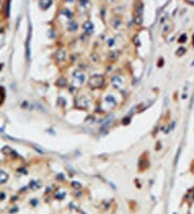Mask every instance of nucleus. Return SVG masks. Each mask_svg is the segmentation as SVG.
Here are the masks:
<instances>
[{"label": "nucleus", "mask_w": 194, "mask_h": 214, "mask_svg": "<svg viewBox=\"0 0 194 214\" xmlns=\"http://www.w3.org/2000/svg\"><path fill=\"white\" fill-rule=\"evenodd\" d=\"M105 84V78L101 75H94L89 79V86L92 89H100Z\"/></svg>", "instance_id": "1"}, {"label": "nucleus", "mask_w": 194, "mask_h": 214, "mask_svg": "<svg viewBox=\"0 0 194 214\" xmlns=\"http://www.w3.org/2000/svg\"><path fill=\"white\" fill-rule=\"evenodd\" d=\"M142 10H143V5L142 3H139L136 8V13H135V23L137 25H140L142 23Z\"/></svg>", "instance_id": "2"}, {"label": "nucleus", "mask_w": 194, "mask_h": 214, "mask_svg": "<svg viewBox=\"0 0 194 214\" xmlns=\"http://www.w3.org/2000/svg\"><path fill=\"white\" fill-rule=\"evenodd\" d=\"M76 105H77L78 107H80V108H86V107H89V98L85 97V96L78 97L77 101H76Z\"/></svg>", "instance_id": "3"}, {"label": "nucleus", "mask_w": 194, "mask_h": 214, "mask_svg": "<svg viewBox=\"0 0 194 214\" xmlns=\"http://www.w3.org/2000/svg\"><path fill=\"white\" fill-rule=\"evenodd\" d=\"M111 84H112L115 89H120V88L122 87V84H123L122 78L119 77V76H114L112 78V80H111Z\"/></svg>", "instance_id": "4"}, {"label": "nucleus", "mask_w": 194, "mask_h": 214, "mask_svg": "<svg viewBox=\"0 0 194 214\" xmlns=\"http://www.w3.org/2000/svg\"><path fill=\"white\" fill-rule=\"evenodd\" d=\"M83 29H84V31L87 34V35H91V34H93V31H94V25H93L92 22L86 21V22L83 24Z\"/></svg>", "instance_id": "5"}, {"label": "nucleus", "mask_w": 194, "mask_h": 214, "mask_svg": "<svg viewBox=\"0 0 194 214\" xmlns=\"http://www.w3.org/2000/svg\"><path fill=\"white\" fill-rule=\"evenodd\" d=\"M56 59H57V61L58 62H61V61H64L65 59H66V51L65 50H63V49H61V50H58V51L56 52Z\"/></svg>", "instance_id": "6"}, {"label": "nucleus", "mask_w": 194, "mask_h": 214, "mask_svg": "<svg viewBox=\"0 0 194 214\" xmlns=\"http://www.w3.org/2000/svg\"><path fill=\"white\" fill-rule=\"evenodd\" d=\"M73 77L76 79H78L80 81V83H83V81L85 80V76L83 73H80V71H76L73 74Z\"/></svg>", "instance_id": "7"}, {"label": "nucleus", "mask_w": 194, "mask_h": 214, "mask_svg": "<svg viewBox=\"0 0 194 214\" xmlns=\"http://www.w3.org/2000/svg\"><path fill=\"white\" fill-rule=\"evenodd\" d=\"M51 2L52 0H41L40 1V7L43 10H45V9H48L50 5H51Z\"/></svg>", "instance_id": "8"}, {"label": "nucleus", "mask_w": 194, "mask_h": 214, "mask_svg": "<svg viewBox=\"0 0 194 214\" xmlns=\"http://www.w3.org/2000/svg\"><path fill=\"white\" fill-rule=\"evenodd\" d=\"M8 181V174L4 171H0V183L3 184Z\"/></svg>", "instance_id": "9"}, {"label": "nucleus", "mask_w": 194, "mask_h": 214, "mask_svg": "<svg viewBox=\"0 0 194 214\" xmlns=\"http://www.w3.org/2000/svg\"><path fill=\"white\" fill-rule=\"evenodd\" d=\"M57 86L58 87H66L67 86V81H66V79L65 78H61V79H58L57 80Z\"/></svg>", "instance_id": "10"}, {"label": "nucleus", "mask_w": 194, "mask_h": 214, "mask_svg": "<svg viewBox=\"0 0 194 214\" xmlns=\"http://www.w3.org/2000/svg\"><path fill=\"white\" fill-rule=\"evenodd\" d=\"M69 29L71 31H74L78 29V24L76 23V22H70V24H69Z\"/></svg>", "instance_id": "11"}, {"label": "nucleus", "mask_w": 194, "mask_h": 214, "mask_svg": "<svg viewBox=\"0 0 194 214\" xmlns=\"http://www.w3.org/2000/svg\"><path fill=\"white\" fill-rule=\"evenodd\" d=\"M186 48H183V47H179V49L176 51V54L177 55H179V56H181V55H183L184 53H186Z\"/></svg>", "instance_id": "12"}, {"label": "nucleus", "mask_w": 194, "mask_h": 214, "mask_svg": "<svg viewBox=\"0 0 194 214\" xmlns=\"http://www.w3.org/2000/svg\"><path fill=\"white\" fill-rule=\"evenodd\" d=\"M112 24H113V27H114V28H117L119 26L121 25V21H120V20H113V21H112Z\"/></svg>", "instance_id": "13"}, {"label": "nucleus", "mask_w": 194, "mask_h": 214, "mask_svg": "<svg viewBox=\"0 0 194 214\" xmlns=\"http://www.w3.org/2000/svg\"><path fill=\"white\" fill-rule=\"evenodd\" d=\"M117 52H111V53L109 54V59H111V60H115L117 57Z\"/></svg>", "instance_id": "14"}, {"label": "nucleus", "mask_w": 194, "mask_h": 214, "mask_svg": "<svg viewBox=\"0 0 194 214\" xmlns=\"http://www.w3.org/2000/svg\"><path fill=\"white\" fill-rule=\"evenodd\" d=\"M186 34H183V35L180 36V38H179V42L183 43V42H186Z\"/></svg>", "instance_id": "15"}, {"label": "nucleus", "mask_w": 194, "mask_h": 214, "mask_svg": "<svg viewBox=\"0 0 194 214\" xmlns=\"http://www.w3.org/2000/svg\"><path fill=\"white\" fill-rule=\"evenodd\" d=\"M30 187L32 189H38L39 187H40V185H38L36 182H31V183H30Z\"/></svg>", "instance_id": "16"}, {"label": "nucleus", "mask_w": 194, "mask_h": 214, "mask_svg": "<svg viewBox=\"0 0 194 214\" xmlns=\"http://www.w3.org/2000/svg\"><path fill=\"white\" fill-rule=\"evenodd\" d=\"M113 44H114V40H113V39H110V40H108V46H109V47H112Z\"/></svg>", "instance_id": "17"}, {"label": "nucleus", "mask_w": 194, "mask_h": 214, "mask_svg": "<svg viewBox=\"0 0 194 214\" xmlns=\"http://www.w3.org/2000/svg\"><path fill=\"white\" fill-rule=\"evenodd\" d=\"M72 186H73V187H77V188H79V187H80V184H79V183H76V182H73V183H72Z\"/></svg>", "instance_id": "18"}, {"label": "nucleus", "mask_w": 194, "mask_h": 214, "mask_svg": "<svg viewBox=\"0 0 194 214\" xmlns=\"http://www.w3.org/2000/svg\"><path fill=\"white\" fill-rule=\"evenodd\" d=\"M167 31H168V26H166V27H165V30H164V34H166Z\"/></svg>", "instance_id": "19"}, {"label": "nucleus", "mask_w": 194, "mask_h": 214, "mask_svg": "<svg viewBox=\"0 0 194 214\" xmlns=\"http://www.w3.org/2000/svg\"><path fill=\"white\" fill-rule=\"evenodd\" d=\"M158 66H160V67L163 66V60H162V61H160V64H158Z\"/></svg>", "instance_id": "20"}, {"label": "nucleus", "mask_w": 194, "mask_h": 214, "mask_svg": "<svg viewBox=\"0 0 194 214\" xmlns=\"http://www.w3.org/2000/svg\"><path fill=\"white\" fill-rule=\"evenodd\" d=\"M110 1H111V2H114V1H115V0H110Z\"/></svg>", "instance_id": "21"}, {"label": "nucleus", "mask_w": 194, "mask_h": 214, "mask_svg": "<svg viewBox=\"0 0 194 214\" xmlns=\"http://www.w3.org/2000/svg\"><path fill=\"white\" fill-rule=\"evenodd\" d=\"M193 44H194V35H193Z\"/></svg>", "instance_id": "22"}, {"label": "nucleus", "mask_w": 194, "mask_h": 214, "mask_svg": "<svg viewBox=\"0 0 194 214\" xmlns=\"http://www.w3.org/2000/svg\"><path fill=\"white\" fill-rule=\"evenodd\" d=\"M0 68H1V65H0Z\"/></svg>", "instance_id": "23"}]
</instances>
